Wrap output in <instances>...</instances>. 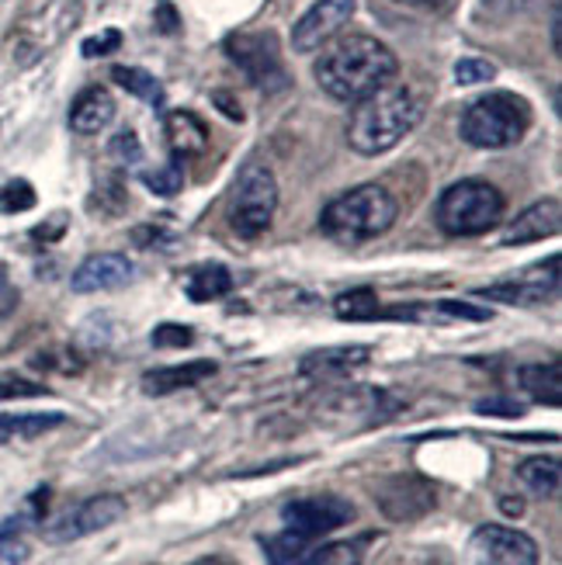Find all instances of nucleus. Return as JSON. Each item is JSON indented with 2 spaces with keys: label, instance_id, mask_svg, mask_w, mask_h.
Listing matches in <instances>:
<instances>
[{
  "label": "nucleus",
  "instance_id": "obj_1",
  "mask_svg": "<svg viewBox=\"0 0 562 565\" xmlns=\"http://www.w3.org/2000/svg\"><path fill=\"white\" fill-rule=\"evenodd\" d=\"M316 84L330 94L333 102L358 105L361 97L396 81L400 60L385 42L351 32V35H333L324 49V56L312 66Z\"/></svg>",
  "mask_w": 562,
  "mask_h": 565
},
{
  "label": "nucleus",
  "instance_id": "obj_2",
  "mask_svg": "<svg viewBox=\"0 0 562 565\" xmlns=\"http://www.w3.org/2000/svg\"><path fill=\"white\" fill-rule=\"evenodd\" d=\"M424 105L403 84H385L354 105L348 142L358 157H382L421 126Z\"/></svg>",
  "mask_w": 562,
  "mask_h": 565
},
{
  "label": "nucleus",
  "instance_id": "obj_3",
  "mask_svg": "<svg viewBox=\"0 0 562 565\" xmlns=\"http://www.w3.org/2000/svg\"><path fill=\"white\" fill-rule=\"evenodd\" d=\"M400 202L382 184H358L324 209L320 230L337 243H364L393 230Z\"/></svg>",
  "mask_w": 562,
  "mask_h": 565
},
{
  "label": "nucleus",
  "instance_id": "obj_4",
  "mask_svg": "<svg viewBox=\"0 0 562 565\" xmlns=\"http://www.w3.org/2000/svg\"><path fill=\"white\" fill-rule=\"evenodd\" d=\"M531 126V108L524 97L507 94V90H494L483 94L476 102L462 111L458 132L476 150H507L524 139Z\"/></svg>",
  "mask_w": 562,
  "mask_h": 565
},
{
  "label": "nucleus",
  "instance_id": "obj_5",
  "mask_svg": "<svg viewBox=\"0 0 562 565\" xmlns=\"http://www.w3.org/2000/svg\"><path fill=\"white\" fill-rule=\"evenodd\" d=\"M437 230L445 236H483L503 218V194L490 181H458L434 205Z\"/></svg>",
  "mask_w": 562,
  "mask_h": 565
},
{
  "label": "nucleus",
  "instance_id": "obj_6",
  "mask_svg": "<svg viewBox=\"0 0 562 565\" xmlns=\"http://www.w3.org/2000/svg\"><path fill=\"white\" fill-rule=\"evenodd\" d=\"M275 212H278V181L267 167L251 163L243 167V174L236 181L233 191V212H230V223L243 239H257L272 230L275 223Z\"/></svg>",
  "mask_w": 562,
  "mask_h": 565
},
{
  "label": "nucleus",
  "instance_id": "obj_7",
  "mask_svg": "<svg viewBox=\"0 0 562 565\" xmlns=\"http://www.w3.org/2000/svg\"><path fill=\"white\" fill-rule=\"evenodd\" d=\"M226 56L240 66L257 90L275 94L288 84V73L278 53V39L272 32H243L226 39Z\"/></svg>",
  "mask_w": 562,
  "mask_h": 565
},
{
  "label": "nucleus",
  "instance_id": "obj_8",
  "mask_svg": "<svg viewBox=\"0 0 562 565\" xmlns=\"http://www.w3.org/2000/svg\"><path fill=\"white\" fill-rule=\"evenodd\" d=\"M126 500L118 493H102V497H91L77 507H70L60 518H53L42 527V537L49 545H70V542H81V537H91L97 531H105L112 524H118L126 518Z\"/></svg>",
  "mask_w": 562,
  "mask_h": 565
},
{
  "label": "nucleus",
  "instance_id": "obj_9",
  "mask_svg": "<svg viewBox=\"0 0 562 565\" xmlns=\"http://www.w3.org/2000/svg\"><path fill=\"white\" fill-rule=\"evenodd\" d=\"M282 521L288 531H296L309 542L324 534H333L340 527H348L354 521V503L351 500H340L333 493L327 497H303V500H288L282 507Z\"/></svg>",
  "mask_w": 562,
  "mask_h": 565
},
{
  "label": "nucleus",
  "instance_id": "obj_10",
  "mask_svg": "<svg viewBox=\"0 0 562 565\" xmlns=\"http://www.w3.org/2000/svg\"><path fill=\"white\" fill-rule=\"evenodd\" d=\"M469 565H539V545L518 527L486 524L469 542Z\"/></svg>",
  "mask_w": 562,
  "mask_h": 565
},
{
  "label": "nucleus",
  "instance_id": "obj_11",
  "mask_svg": "<svg viewBox=\"0 0 562 565\" xmlns=\"http://www.w3.org/2000/svg\"><path fill=\"white\" fill-rule=\"evenodd\" d=\"M559 291V254H552L542 264H531L524 275L510 278V281H497L486 285L476 295L486 302H503V306H534L545 302Z\"/></svg>",
  "mask_w": 562,
  "mask_h": 565
},
{
  "label": "nucleus",
  "instance_id": "obj_12",
  "mask_svg": "<svg viewBox=\"0 0 562 565\" xmlns=\"http://www.w3.org/2000/svg\"><path fill=\"white\" fill-rule=\"evenodd\" d=\"M354 8L358 0H312L306 14L291 24V49L296 53H312V49L327 45L351 21Z\"/></svg>",
  "mask_w": 562,
  "mask_h": 565
},
{
  "label": "nucleus",
  "instance_id": "obj_13",
  "mask_svg": "<svg viewBox=\"0 0 562 565\" xmlns=\"http://www.w3.org/2000/svg\"><path fill=\"white\" fill-rule=\"evenodd\" d=\"M375 503L389 513L393 521H417L424 513L437 503L434 500V486L417 479V476H400V479H389Z\"/></svg>",
  "mask_w": 562,
  "mask_h": 565
},
{
  "label": "nucleus",
  "instance_id": "obj_14",
  "mask_svg": "<svg viewBox=\"0 0 562 565\" xmlns=\"http://www.w3.org/2000/svg\"><path fill=\"white\" fill-rule=\"evenodd\" d=\"M132 278H136V264L126 254H91L87 260H81L77 271H73L70 285H73V291L91 295V291L121 288Z\"/></svg>",
  "mask_w": 562,
  "mask_h": 565
},
{
  "label": "nucleus",
  "instance_id": "obj_15",
  "mask_svg": "<svg viewBox=\"0 0 562 565\" xmlns=\"http://www.w3.org/2000/svg\"><path fill=\"white\" fill-rule=\"evenodd\" d=\"M562 226V205L555 199L534 202L531 209H524L515 223L503 233V247H524V243H539L545 236H555Z\"/></svg>",
  "mask_w": 562,
  "mask_h": 565
},
{
  "label": "nucleus",
  "instance_id": "obj_16",
  "mask_svg": "<svg viewBox=\"0 0 562 565\" xmlns=\"http://www.w3.org/2000/svg\"><path fill=\"white\" fill-rule=\"evenodd\" d=\"M372 358L369 348H327V351H312L299 361V375L309 382H330V379H344L358 367H364Z\"/></svg>",
  "mask_w": 562,
  "mask_h": 565
},
{
  "label": "nucleus",
  "instance_id": "obj_17",
  "mask_svg": "<svg viewBox=\"0 0 562 565\" xmlns=\"http://www.w3.org/2000/svg\"><path fill=\"white\" fill-rule=\"evenodd\" d=\"M219 372L215 361H184V364H167V367H153V372L142 375V392L146 396H170V392L181 388H194L205 379H212Z\"/></svg>",
  "mask_w": 562,
  "mask_h": 565
},
{
  "label": "nucleus",
  "instance_id": "obj_18",
  "mask_svg": "<svg viewBox=\"0 0 562 565\" xmlns=\"http://www.w3.org/2000/svg\"><path fill=\"white\" fill-rule=\"evenodd\" d=\"M112 118H115V97L105 87H87L70 105V129L77 136H97L112 126Z\"/></svg>",
  "mask_w": 562,
  "mask_h": 565
},
{
  "label": "nucleus",
  "instance_id": "obj_19",
  "mask_svg": "<svg viewBox=\"0 0 562 565\" xmlns=\"http://www.w3.org/2000/svg\"><path fill=\"white\" fill-rule=\"evenodd\" d=\"M163 136H167L170 153H174L178 160L181 157H202L209 150V129L194 111H170L163 121Z\"/></svg>",
  "mask_w": 562,
  "mask_h": 565
},
{
  "label": "nucleus",
  "instance_id": "obj_20",
  "mask_svg": "<svg viewBox=\"0 0 562 565\" xmlns=\"http://www.w3.org/2000/svg\"><path fill=\"white\" fill-rule=\"evenodd\" d=\"M518 479L524 482V489H528L531 497H539V500H555V497H559V482H562L559 458H552V455L524 458V461L518 465Z\"/></svg>",
  "mask_w": 562,
  "mask_h": 565
},
{
  "label": "nucleus",
  "instance_id": "obj_21",
  "mask_svg": "<svg viewBox=\"0 0 562 565\" xmlns=\"http://www.w3.org/2000/svg\"><path fill=\"white\" fill-rule=\"evenodd\" d=\"M518 385L528 392L534 403H542V406H559L562 403V372H559V361L524 364L521 372H518Z\"/></svg>",
  "mask_w": 562,
  "mask_h": 565
},
{
  "label": "nucleus",
  "instance_id": "obj_22",
  "mask_svg": "<svg viewBox=\"0 0 562 565\" xmlns=\"http://www.w3.org/2000/svg\"><path fill=\"white\" fill-rule=\"evenodd\" d=\"M63 424H66L63 413H8V416H0V445L42 437Z\"/></svg>",
  "mask_w": 562,
  "mask_h": 565
},
{
  "label": "nucleus",
  "instance_id": "obj_23",
  "mask_svg": "<svg viewBox=\"0 0 562 565\" xmlns=\"http://www.w3.org/2000/svg\"><path fill=\"white\" fill-rule=\"evenodd\" d=\"M184 288H188L191 302H215V299H226V295L233 291V275L223 264H202L191 271Z\"/></svg>",
  "mask_w": 562,
  "mask_h": 565
},
{
  "label": "nucleus",
  "instance_id": "obj_24",
  "mask_svg": "<svg viewBox=\"0 0 562 565\" xmlns=\"http://www.w3.org/2000/svg\"><path fill=\"white\" fill-rule=\"evenodd\" d=\"M112 81L121 90H129L132 97H139V102H146V105H153V108L163 105V84L153 77V73H146L139 66H115L112 70Z\"/></svg>",
  "mask_w": 562,
  "mask_h": 565
},
{
  "label": "nucleus",
  "instance_id": "obj_25",
  "mask_svg": "<svg viewBox=\"0 0 562 565\" xmlns=\"http://www.w3.org/2000/svg\"><path fill=\"white\" fill-rule=\"evenodd\" d=\"M333 312L340 319H351V323H364V319H375L382 306L372 288H351V291H340L333 299Z\"/></svg>",
  "mask_w": 562,
  "mask_h": 565
},
{
  "label": "nucleus",
  "instance_id": "obj_26",
  "mask_svg": "<svg viewBox=\"0 0 562 565\" xmlns=\"http://www.w3.org/2000/svg\"><path fill=\"white\" fill-rule=\"evenodd\" d=\"M309 548H312L309 537L288 531V527L264 542V555H267V562H272V565H303Z\"/></svg>",
  "mask_w": 562,
  "mask_h": 565
},
{
  "label": "nucleus",
  "instance_id": "obj_27",
  "mask_svg": "<svg viewBox=\"0 0 562 565\" xmlns=\"http://www.w3.org/2000/svg\"><path fill=\"white\" fill-rule=\"evenodd\" d=\"M303 565H361V545L354 542H333V545H312Z\"/></svg>",
  "mask_w": 562,
  "mask_h": 565
},
{
  "label": "nucleus",
  "instance_id": "obj_28",
  "mask_svg": "<svg viewBox=\"0 0 562 565\" xmlns=\"http://www.w3.org/2000/svg\"><path fill=\"white\" fill-rule=\"evenodd\" d=\"M24 521H8V524H0V565H24L32 555L29 542L18 534Z\"/></svg>",
  "mask_w": 562,
  "mask_h": 565
},
{
  "label": "nucleus",
  "instance_id": "obj_29",
  "mask_svg": "<svg viewBox=\"0 0 562 565\" xmlns=\"http://www.w3.org/2000/svg\"><path fill=\"white\" fill-rule=\"evenodd\" d=\"M35 188L29 181H8L0 188V212L4 215H18V212H29L35 209Z\"/></svg>",
  "mask_w": 562,
  "mask_h": 565
},
{
  "label": "nucleus",
  "instance_id": "obj_30",
  "mask_svg": "<svg viewBox=\"0 0 562 565\" xmlns=\"http://www.w3.org/2000/svg\"><path fill=\"white\" fill-rule=\"evenodd\" d=\"M142 181H146V188H150L153 194H160V199H174V194L184 188V170H181L178 160H170L167 167L153 170V174H146Z\"/></svg>",
  "mask_w": 562,
  "mask_h": 565
},
{
  "label": "nucleus",
  "instance_id": "obj_31",
  "mask_svg": "<svg viewBox=\"0 0 562 565\" xmlns=\"http://www.w3.org/2000/svg\"><path fill=\"white\" fill-rule=\"evenodd\" d=\"M108 157L121 167H136L142 160V142L132 129H121L112 142H108Z\"/></svg>",
  "mask_w": 562,
  "mask_h": 565
},
{
  "label": "nucleus",
  "instance_id": "obj_32",
  "mask_svg": "<svg viewBox=\"0 0 562 565\" xmlns=\"http://www.w3.org/2000/svg\"><path fill=\"white\" fill-rule=\"evenodd\" d=\"M497 77V66L486 63V60H458L455 63V81L462 87H476V84H490Z\"/></svg>",
  "mask_w": 562,
  "mask_h": 565
},
{
  "label": "nucleus",
  "instance_id": "obj_33",
  "mask_svg": "<svg viewBox=\"0 0 562 565\" xmlns=\"http://www.w3.org/2000/svg\"><path fill=\"white\" fill-rule=\"evenodd\" d=\"M45 385L32 382V379H21V375H0V403L4 399H35L45 396Z\"/></svg>",
  "mask_w": 562,
  "mask_h": 565
},
{
  "label": "nucleus",
  "instance_id": "obj_34",
  "mask_svg": "<svg viewBox=\"0 0 562 565\" xmlns=\"http://www.w3.org/2000/svg\"><path fill=\"white\" fill-rule=\"evenodd\" d=\"M150 340H153V348H160V351H167V348H188V343L194 340V330L181 327V323H160L150 333Z\"/></svg>",
  "mask_w": 562,
  "mask_h": 565
},
{
  "label": "nucleus",
  "instance_id": "obj_35",
  "mask_svg": "<svg viewBox=\"0 0 562 565\" xmlns=\"http://www.w3.org/2000/svg\"><path fill=\"white\" fill-rule=\"evenodd\" d=\"M118 45H121V32H118V29H105L102 35H91V39L81 45V53H84L87 60H97V56H112Z\"/></svg>",
  "mask_w": 562,
  "mask_h": 565
},
{
  "label": "nucleus",
  "instance_id": "obj_36",
  "mask_svg": "<svg viewBox=\"0 0 562 565\" xmlns=\"http://www.w3.org/2000/svg\"><path fill=\"white\" fill-rule=\"evenodd\" d=\"M437 312H445L452 319H469V323H486L490 319V309L483 306H473V302H437Z\"/></svg>",
  "mask_w": 562,
  "mask_h": 565
},
{
  "label": "nucleus",
  "instance_id": "obj_37",
  "mask_svg": "<svg viewBox=\"0 0 562 565\" xmlns=\"http://www.w3.org/2000/svg\"><path fill=\"white\" fill-rule=\"evenodd\" d=\"M531 4H534V0H483V11L494 14V18H510V14L531 8Z\"/></svg>",
  "mask_w": 562,
  "mask_h": 565
},
{
  "label": "nucleus",
  "instance_id": "obj_38",
  "mask_svg": "<svg viewBox=\"0 0 562 565\" xmlns=\"http://www.w3.org/2000/svg\"><path fill=\"white\" fill-rule=\"evenodd\" d=\"M212 105H215L219 111H223L230 121H243V108L233 102V94H230V90H215V94H212Z\"/></svg>",
  "mask_w": 562,
  "mask_h": 565
},
{
  "label": "nucleus",
  "instance_id": "obj_39",
  "mask_svg": "<svg viewBox=\"0 0 562 565\" xmlns=\"http://www.w3.org/2000/svg\"><path fill=\"white\" fill-rule=\"evenodd\" d=\"M476 413H500V416H521L524 413V406H518V403H503V399H483L479 406H476Z\"/></svg>",
  "mask_w": 562,
  "mask_h": 565
},
{
  "label": "nucleus",
  "instance_id": "obj_40",
  "mask_svg": "<svg viewBox=\"0 0 562 565\" xmlns=\"http://www.w3.org/2000/svg\"><path fill=\"white\" fill-rule=\"evenodd\" d=\"M157 29L167 32V35H170V32H178V11L170 8V4H163V8L157 11Z\"/></svg>",
  "mask_w": 562,
  "mask_h": 565
},
{
  "label": "nucleus",
  "instance_id": "obj_41",
  "mask_svg": "<svg viewBox=\"0 0 562 565\" xmlns=\"http://www.w3.org/2000/svg\"><path fill=\"white\" fill-rule=\"evenodd\" d=\"M56 230H66V215H56L49 226H39V230H35V236H53Z\"/></svg>",
  "mask_w": 562,
  "mask_h": 565
},
{
  "label": "nucleus",
  "instance_id": "obj_42",
  "mask_svg": "<svg viewBox=\"0 0 562 565\" xmlns=\"http://www.w3.org/2000/svg\"><path fill=\"white\" fill-rule=\"evenodd\" d=\"M400 4H410V8H427V11H434V8L448 4V0H400Z\"/></svg>",
  "mask_w": 562,
  "mask_h": 565
},
{
  "label": "nucleus",
  "instance_id": "obj_43",
  "mask_svg": "<svg viewBox=\"0 0 562 565\" xmlns=\"http://www.w3.org/2000/svg\"><path fill=\"white\" fill-rule=\"evenodd\" d=\"M559 45H562V39H559V8H552V49L559 53Z\"/></svg>",
  "mask_w": 562,
  "mask_h": 565
},
{
  "label": "nucleus",
  "instance_id": "obj_44",
  "mask_svg": "<svg viewBox=\"0 0 562 565\" xmlns=\"http://www.w3.org/2000/svg\"><path fill=\"white\" fill-rule=\"evenodd\" d=\"M191 565H233V562H230V558H223V555H205V558L191 562Z\"/></svg>",
  "mask_w": 562,
  "mask_h": 565
},
{
  "label": "nucleus",
  "instance_id": "obj_45",
  "mask_svg": "<svg viewBox=\"0 0 562 565\" xmlns=\"http://www.w3.org/2000/svg\"><path fill=\"white\" fill-rule=\"evenodd\" d=\"M500 507H503L507 513H521V510H524V503H521V500H515V497H507V500H503Z\"/></svg>",
  "mask_w": 562,
  "mask_h": 565
}]
</instances>
